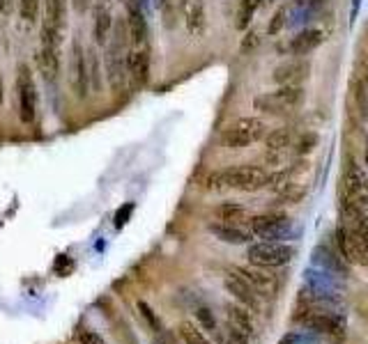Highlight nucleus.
I'll list each match as a JSON object with an SVG mask.
<instances>
[{"instance_id": "nucleus-1", "label": "nucleus", "mask_w": 368, "mask_h": 344, "mask_svg": "<svg viewBox=\"0 0 368 344\" xmlns=\"http://www.w3.org/2000/svg\"><path fill=\"white\" fill-rule=\"evenodd\" d=\"M210 182L215 184L217 191L232 189V191L256 193L267 186L269 172L260 168V165H232V168L215 172L210 177Z\"/></svg>"}, {"instance_id": "nucleus-2", "label": "nucleus", "mask_w": 368, "mask_h": 344, "mask_svg": "<svg viewBox=\"0 0 368 344\" xmlns=\"http://www.w3.org/2000/svg\"><path fill=\"white\" fill-rule=\"evenodd\" d=\"M247 257H249L251 267L276 269V267H286V264L293 262L295 248L283 241H258V243L249 245Z\"/></svg>"}, {"instance_id": "nucleus-3", "label": "nucleus", "mask_w": 368, "mask_h": 344, "mask_svg": "<svg viewBox=\"0 0 368 344\" xmlns=\"http://www.w3.org/2000/svg\"><path fill=\"white\" fill-rule=\"evenodd\" d=\"M306 92L302 85H278L274 92L260 94L254 99V108L263 113H290L304 104Z\"/></svg>"}, {"instance_id": "nucleus-4", "label": "nucleus", "mask_w": 368, "mask_h": 344, "mask_svg": "<svg viewBox=\"0 0 368 344\" xmlns=\"http://www.w3.org/2000/svg\"><path fill=\"white\" fill-rule=\"evenodd\" d=\"M267 135V124L258 117H239L221 133V140L230 150H242L254 143H260Z\"/></svg>"}, {"instance_id": "nucleus-5", "label": "nucleus", "mask_w": 368, "mask_h": 344, "mask_svg": "<svg viewBox=\"0 0 368 344\" xmlns=\"http://www.w3.org/2000/svg\"><path fill=\"white\" fill-rule=\"evenodd\" d=\"M60 42L63 35L53 30L51 26L42 23V35H40V51H37V67L44 81H55L58 69H60Z\"/></svg>"}, {"instance_id": "nucleus-6", "label": "nucleus", "mask_w": 368, "mask_h": 344, "mask_svg": "<svg viewBox=\"0 0 368 344\" xmlns=\"http://www.w3.org/2000/svg\"><path fill=\"white\" fill-rule=\"evenodd\" d=\"M16 101L21 122L33 124L37 120V85L28 65H18L16 69Z\"/></svg>"}, {"instance_id": "nucleus-7", "label": "nucleus", "mask_w": 368, "mask_h": 344, "mask_svg": "<svg viewBox=\"0 0 368 344\" xmlns=\"http://www.w3.org/2000/svg\"><path fill=\"white\" fill-rule=\"evenodd\" d=\"M249 230L260 241H281L290 234V218L281 211L260 213L249 221Z\"/></svg>"}, {"instance_id": "nucleus-8", "label": "nucleus", "mask_w": 368, "mask_h": 344, "mask_svg": "<svg viewBox=\"0 0 368 344\" xmlns=\"http://www.w3.org/2000/svg\"><path fill=\"white\" fill-rule=\"evenodd\" d=\"M304 326L315 331V333H320V335L329 338L332 342H338V344H341L347 335L343 317H338V314H332V312H325V310H308L306 317H304Z\"/></svg>"}, {"instance_id": "nucleus-9", "label": "nucleus", "mask_w": 368, "mask_h": 344, "mask_svg": "<svg viewBox=\"0 0 368 344\" xmlns=\"http://www.w3.org/2000/svg\"><path fill=\"white\" fill-rule=\"evenodd\" d=\"M224 287L232 299H235L237 303H242L244 308H249L251 312L260 310V294L254 289V284H251L244 275L237 271V267H232V269L226 271Z\"/></svg>"}, {"instance_id": "nucleus-10", "label": "nucleus", "mask_w": 368, "mask_h": 344, "mask_svg": "<svg viewBox=\"0 0 368 344\" xmlns=\"http://www.w3.org/2000/svg\"><path fill=\"white\" fill-rule=\"evenodd\" d=\"M336 245H338V255L347 262V264H357V267H368V253L362 245L359 237L355 234L352 228H338L336 232Z\"/></svg>"}, {"instance_id": "nucleus-11", "label": "nucleus", "mask_w": 368, "mask_h": 344, "mask_svg": "<svg viewBox=\"0 0 368 344\" xmlns=\"http://www.w3.org/2000/svg\"><path fill=\"white\" fill-rule=\"evenodd\" d=\"M70 81H72V90L76 96L88 94L90 87V74H88V55H85L81 42H74L72 46V57H70Z\"/></svg>"}, {"instance_id": "nucleus-12", "label": "nucleus", "mask_w": 368, "mask_h": 344, "mask_svg": "<svg viewBox=\"0 0 368 344\" xmlns=\"http://www.w3.org/2000/svg\"><path fill=\"white\" fill-rule=\"evenodd\" d=\"M127 33L131 48L148 46V18L143 14V7L139 0H129L127 3Z\"/></svg>"}, {"instance_id": "nucleus-13", "label": "nucleus", "mask_w": 368, "mask_h": 344, "mask_svg": "<svg viewBox=\"0 0 368 344\" xmlns=\"http://www.w3.org/2000/svg\"><path fill=\"white\" fill-rule=\"evenodd\" d=\"M113 33V0H97L94 5V21H92V37L94 44L104 46Z\"/></svg>"}, {"instance_id": "nucleus-14", "label": "nucleus", "mask_w": 368, "mask_h": 344, "mask_svg": "<svg viewBox=\"0 0 368 344\" xmlns=\"http://www.w3.org/2000/svg\"><path fill=\"white\" fill-rule=\"evenodd\" d=\"M237 271L254 284V289L265 299H274L278 292V278L272 273H267V269L260 267H237Z\"/></svg>"}, {"instance_id": "nucleus-15", "label": "nucleus", "mask_w": 368, "mask_h": 344, "mask_svg": "<svg viewBox=\"0 0 368 344\" xmlns=\"http://www.w3.org/2000/svg\"><path fill=\"white\" fill-rule=\"evenodd\" d=\"M127 76L136 85H145L150 78V48H129L127 53Z\"/></svg>"}, {"instance_id": "nucleus-16", "label": "nucleus", "mask_w": 368, "mask_h": 344, "mask_svg": "<svg viewBox=\"0 0 368 344\" xmlns=\"http://www.w3.org/2000/svg\"><path fill=\"white\" fill-rule=\"evenodd\" d=\"M308 62L306 60H293V62H283L274 69V83L278 85H299L308 76Z\"/></svg>"}, {"instance_id": "nucleus-17", "label": "nucleus", "mask_w": 368, "mask_h": 344, "mask_svg": "<svg viewBox=\"0 0 368 344\" xmlns=\"http://www.w3.org/2000/svg\"><path fill=\"white\" fill-rule=\"evenodd\" d=\"M226 317H228V326L239 331L242 335L251 338L254 335V314H251L249 308H244L242 303H226Z\"/></svg>"}, {"instance_id": "nucleus-18", "label": "nucleus", "mask_w": 368, "mask_h": 344, "mask_svg": "<svg viewBox=\"0 0 368 344\" xmlns=\"http://www.w3.org/2000/svg\"><path fill=\"white\" fill-rule=\"evenodd\" d=\"M323 42H325L323 30H318V28H308V30L297 33L293 39H290L288 48L293 55H308V53H313Z\"/></svg>"}, {"instance_id": "nucleus-19", "label": "nucleus", "mask_w": 368, "mask_h": 344, "mask_svg": "<svg viewBox=\"0 0 368 344\" xmlns=\"http://www.w3.org/2000/svg\"><path fill=\"white\" fill-rule=\"evenodd\" d=\"M290 147H293V131L286 129V126H281V129H274L265 135V150H267V156L269 159H276L281 161V156H283Z\"/></svg>"}, {"instance_id": "nucleus-20", "label": "nucleus", "mask_w": 368, "mask_h": 344, "mask_svg": "<svg viewBox=\"0 0 368 344\" xmlns=\"http://www.w3.org/2000/svg\"><path fill=\"white\" fill-rule=\"evenodd\" d=\"M219 241H224V243H235V245H242V243H249L251 241V232L247 230H242L237 228V225H230V223H215V225H210L207 228Z\"/></svg>"}, {"instance_id": "nucleus-21", "label": "nucleus", "mask_w": 368, "mask_h": 344, "mask_svg": "<svg viewBox=\"0 0 368 344\" xmlns=\"http://www.w3.org/2000/svg\"><path fill=\"white\" fill-rule=\"evenodd\" d=\"M184 23H187V30L191 37H202L205 33V7H202V0H191L187 5V14H184Z\"/></svg>"}, {"instance_id": "nucleus-22", "label": "nucleus", "mask_w": 368, "mask_h": 344, "mask_svg": "<svg viewBox=\"0 0 368 344\" xmlns=\"http://www.w3.org/2000/svg\"><path fill=\"white\" fill-rule=\"evenodd\" d=\"M247 216H249L247 206L235 204V202H224L221 206H217V218H219L221 223L235 225V223H239V221H244Z\"/></svg>"}, {"instance_id": "nucleus-23", "label": "nucleus", "mask_w": 368, "mask_h": 344, "mask_svg": "<svg viewBox=\"0 0 368 344\" xmlns=\"http://www.w3.org/2000/svg\"><path fill=\"white\" fill-rule=\"evenodd\" d=\"M178 333H180V338L187 344H212L210 338L205 335V333H202V328H198L196 323H191V321H182Z\"/></svg>"}, {"instance_id": "nucleus-24", "label": "nucleus", "mask_w": 368, "mask_h": 344, "mask_svg": "<svg viewBox=\"0 0 368 344\" xmlns=\"http://www.w3.org/2000/svg\"><path fill=\"white\" fill-rule=\"evenodd\" d=\"M258 5H260V0H239V7H237V28L239 30H244V28L251 23Z\"/></svg>"}, {"instance_id": "nucleus-25", "label": "nucleus", "mask_w": 368, "mask_h": 344, "mask_svg": "<svg viewBox=\"0 0 368 344\" xmlns=\"http://www.w3.org/2000/svg\"><path fill=\"white\" fill-rule=\"evenodd\" d=\"M44 0H18V14L26 23H35Z\"/></svg>"}, {"instance_id": "nucleus-26", "label": "nucleus", "mask_w": 368, "mask_h": 344, "mask_svg": "<svg viewBox=\"0 0 368 344\" xmlns=\"http://www.w3.org/2000/svg\"><path fill=\"white\" fill-rule=\"evenodd\" d=\"M357 106H359L362 115L368 117V76H362L359 81H357Z\"/></svg>"}, {"instance_id": "nucleus-27", "label": "nucleus", "mask_w": 368, "mask_h": 344, "mask_svg": "<svg viewBox=\"0 0 368 344\" xmlns=\"http://www.w3.org/2000/svg\"><path fill=\"white\" fill-rule=\"evenodd\" d=\"M352 230H355L357 237H359L362 245H364L366 253H368V213L357 216V218L352 221Z\"/></svg>"}, {"instance_id": "nucleus-28", "label": "nucleus", "mask_w": 368, "mask_h": 344, "mask_svg": "<svg viewBox=\"0 0 368 344\" xmlns=\"http://www.w3.org/2000/svg\"><path fill=\"white\" fill-rule=\"evenodd\" d=\"M315 145H318V135L315 133H304V135H299L297 140H295V152L299 156H306Z\"/></svg>"}, {"instance_id": "nucleus-29", "label": "nucleus", "mask_w": 368, "mask_h": 344, "mask_svg": "<svg viewBox=\"0 0 368 344\" xmlns=\"http://www.w3.org/2000/svg\"><path fill=\"white\" fill-rule=\"evenodd\" d=\"M139 310H141V314H143V317H145V321H148L150 323V328L154 331V333H161L163 328H161V321H159V317H157V314H154V310L148 306V303H139Z\"/></svg>"}, {"instance_id": "nucleus-30", "label": "nucleus", "mask_w": 368, "mask_h": 344, "mask_svg": "<svg viewBox=\"0 0 368 344\" xmlns=\"http://www.w3.org/2000/svg\"><path fill=\"white\" fill-rule=\"evenodd\" d=\"M79 342L81 344H106V340L99 335V333H94L90 328H81L79 331Z\"/></svg>"}, {"instance_id": "nucleus-31", "label": "nucleus", "mask_w": 368, "mask_h": 344, "mask_svg": "<svg viewBox=\"0 0 368 344\" xmlns=\"http://www.w3.org/2000/svg\"><path fill=\"white\" fill-rule=\"evenodd\" d=\"M198 319L202 321V326H205L207 331H217V321H215V317H212V312L207 310V308H198Z\"/></svg>"}, {"instance_id": "nucleus-32", "label": "nucleus", "mask_w": 368, "mask_h": 344, "mask_svg": "<svg viewBox=\"0 0 368 344\" xmlns=\"http://www.w3.org/2000/svg\"><path fill=\"white\" fill-rule=\"evenodd\" d=\"M286 26V9H278V12L274 14L272 23H269V35H276L281 33V28Z\"/></svg>"}, {"instance_id": "nucleus-33", "label": "nucleus", "mask_w": 368, "mask_h": 344, "mask_svg": "<svg viewBox=\"0 0 368 344\" xmlns=\"http://www.w3.org/2000/svg\"><path fill=\"white\" fill-rule=\"evenodd\" d=\"M226 342H228V344H249V338H247V335H242L239 331H235V328H230V326H228Z\"/></svg>"}, {"instance_id": "nucleus-34", "label": "nucleus", "mask_w": 368, "mask_h": 344, "mask_svg": "<svg viewBox=\"0 0 368 344\" xmlns=\"http://www.w3.org/2000/svg\"><path fill=\"white\" fill-rule=\"evenodd\" d=\"M134 211V204H124L122 209L115 213V225H118V228H122L124 223H127V216Z\"/></svg>"}, {"instance_id": "nucleus-35", "label": "nucleus", "mask_w": 368, "mask_h": 344, "mask_svg": "<svg viewBox=\"0 0 368 344\" xmlns=\"http://www.w3.org/2000/svg\"><path fill=\"white\" fill-rule=\"evenodd\" d=\"M157 7H159V12L163 16H168L171 14V7H173V0H157Z\"/></svg>"}, {"instance_id": "nucleus-36", "label": "nucleus", "mask_w": 368, "mask_h": 344, "mask_svg": "<svg viewBox=\"0 0 368 344\" xmlns=\"http://www.w3.org/2000/svg\"><path fill=\"white\" fill-rule=\"evenodd\" d=\"M88 3H90V0H74L76 9H85V7H88Z\"/></svg>"}, {"instance_id": "nucleus-37", "label": "nucleus", "mask_w": 368, "mask_h": 344, "mask_svg": "<svg viewBox=\"0 0 368 344\" xmlns=\"http://www.w3.org/2000/svg\"><path fill=\"white\" fill-rule=\"evenodd\" d=\"M3 96H5V92H3V76H0V106H3Z\"/></svg>"}, {"instance_id": "nucleus-38", "label": "nucleus", "mask_w": 368, "mask_h": 344, "mask_svg": "<svg viewBox=\"0 0 368 344\" xmlns=\"http://www.w3.org/2000/svg\"><path fill=\"white\" fill-rule=\"evenodd\" d=\"M364 69H366V76H368V51H366V55H364Z\"/></svg>"}, {"instance_id": "nucleus-39", "label": "nucleus", "mask_w": 368, "mask_h": 344, "mask_svg": "<svg viewBox=\"0 0 368 344\" xmlns=\"http://www.w3.org/2000/svg\"><path fill=\"white\" fill-rule=\"evenodd\" d=\"M5 7V0H0V9H3Z\"/></svg>"}]
</instances>
